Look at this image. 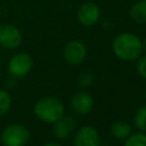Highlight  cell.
I'll return each mask as SVG.
<instances>
[{"mask_svg": "<svg viewBox=\"0 0 146 146\" xmlns=\"http://www.w3.org/2000/svg\"><path fill=\"white\" fill-rule=\"evenodd\" d=\"M112 50L120 60H137L144 51L143 41L135 33L122 32L114 38L112 42Z\"/></svg>", "mask_w": 146, "mask_h": 146, "instance_id": "1", "label": "cell"}, {"mask_svg": "<svg viewBox=\"0 0 146 146\" xmlns=\"http://www.w3.org/2000/svg\"><path fill=\"white\" fill-rule=\"evenodd\" d=\"M33 112L40 121L52 124L64 115V105L58 98L47 96L35 102Z\"/></svg>", "mask_w": 146, "mask_h": 146, "instance_id": "2", "label": "cell"}, {"mask_svg": "<svg viewBox=\"0 0 146 146\" xmlns=\"http://www.w3.org/2000/svg\"><path fill=\"white\" fill-rule=\"evenodd\" d=\"M30 130L21 123L8 124L0 135V144L3 146H26L30 141Z\"/></svg>", "mask_w": 146, "mask_h": 146, "instance_id": "3", "label": "cell"}, {"mask_svg": "<svg viewBox=\"0 0 146 146\" xmlns=\"http://www.w3.org/2000/svg\"><path fill=\"white\" fill-rule=\"evenodd\" d=\"M33 67V59L26 52H17L10 57L7 64V71L11 78L19 79L26 76Z\"/></svg>", "mask_w": 146, "mask_h": 146, "instance_id": "4", "label": "cell"}, {"mask_svg": "<svg viewBox=\"0 0 146 146\" xmlns=\"http://www.w3.org/2000/svg\"><path fill=\"white\" fill-rule=\"evenodd\" d=\"M23 42V35L21 30L10 24L2 23L0 24V46L5 49L13 50L17 49Z\"/></svg>", "mask_w": 146, "mask_h": 146, "instance_id": "5", "label": "cell"}, {"mask_svg": "<svg viewBox=\"0 0 146 146\" xmlns=\"http://www.w3.org/2000/svg\"><path fill=\"white\" fill-rule=\"evenodd\" d=\"M100 17V8L94 1H87L79 6L76 10L78 22L86 27L94 26L98 23Z\"/></svg>", "mask_w": 146, "mask_h": 146, "instance_id": "6", "label": "cell"}, {"mask_svg": "<svg viewBox=\"0 0 146 146\" xmlns=\"http://www.w3.org/2000/svg\"><path fill=\"white\" fill-rule=\"evenodd\" d=\"M64 59L72 66H78L87 58V48L80 40H72L67 42L63 49Z\"/></svg>", "mask_w": 146, "mask_h": 146, "instance_id": "7", "label": "cell"}, {"mask_svg": "<svg viewBox=\"0 0 146 146\" xmlns=\"http://www.w3.org/2000/svg\"><path fill=\"white\" fill-rule=\"evenodd\" d=\"M73 146H100V136L92 125L81 127L73 139Z\"/></svg>", "mask_w": 146, "mask_h": 146, "instance_id": "8", "label": "cell"}, {"mask_svg": "<svg viewBox=\"0 0 146 146\" xmlns=\"http://www.w3.org/2000/svg\"><path fill=\"white\" fill-rule=\"evenodd\" d=\"M72 110L80 115H87L94 107V99L87 91H76L71 97Z\"/></svg>", "mask_w": 146, "mask_h": 146, "instance_id": "9", "label": "cell"}, {"mask_svg": "<svg viewBox=\"0 0 146 146\" xmlns=\"http://www.w3.org/2000/svg\"><path fill=\"white\" fill-rule=\"evenodd\" d=\"M52 132L57 139H66L73 132L75 128V121L72 116L63 115L58 121L52 123Z\"/></svg>", "mask_w": 146, "mask_h": 146, "instance_id": "10", "label": "cell"}, {"mask_svg": "<svg viewBox=\"0 0 146 146\" xmlns=\"http://www.w3.org/2000/svg\"><path fill=\"white\" fill-rule=\"evenodd\" d=\"M130 18L137 24H146V0H138L129 8Z\"/></svg>", "mask_w": 146, "mask_h": 146, "instance_id": "11", "label": "cell"}, {"mask_svg": "<svg viewBox=\"0 0 146 146\" xmlns=\"http://www.w3.org/2000/svg\"><path fill=\"white\" fill-rule=\"evenodd\" d=\"M132 132L131 125L125 121H116L111 125V135L115 139L124 140Z\"/></svg>", "mask_w": 146, "mask_h": 146, "instance_id": "12", "label": "cell"}, {"mask_svg": "<svg viewBox=\"0 0 146 146\" xmlns=\"http://www.w3.org/2000/svg\"><path fill=\"white\" fill-rule=\"evenodd\" d=\"M124 146H146V133L143 131L131 132L124 139Z\"/></svg>", "mask_w": 146, "mask_h": 146, "instance_id": "13", "label": "cell"}, {"mask_svg": "<svg viewBox=\"0 0 146 146\" xmlns=\"http://www.w3.org/2000/svg\"><path fill=\"white\" fill-rule=\"evenodd\" d=\"M135 127L143 132H146V105L139 107L133 117Z\"/></svg>", "mask_w": 146, "mask_h": 146, "instance_id": "14", "label": "cell"}, {"mask_svg": "<svg viewBox=\"0 0 146 146\" xmlns=\"http://www.w3.org/2000/svg\"><path fill=\"white\" fill-rule=\"evenodd\" d=\"M10 106H11L10 94L5 89H0V117L7 114Z\"/></svg>", "mask_w": 146, "mask_h": 146, "instance_id": "15", "label": "cell"}, {"mask_svg": "<svg viewBox=\"0 0 146 146\" xmlns=\"http://www.w3.org/2000/svg\"><path fill=\"white\" fill-rule=\"evenodd\" d=\"M94 82V74L90 71H86L83 72L80 76H79V84L82 88H88Z\"/></svg>", "mask_w": 146, "mask_h": 146, "instance_id": "16", "label": "cell"}, {"mask_svg": "<svg viewBox=\"0 0 146 146\" xmlns=\"http://www.w3.org/2000/svg\"><path fill=\"white\" fill-rule=\"evenodd\" d=\"M136 70H137L138 75L146 80V55H141L137 59Z\"/></svg>", "mask_w": 146, "mask_h": 146, "instance_id": "17", "label": "cell"}, {"mask_svg": "<svg viewBox=\"0 0 146 146\" xmlns=\"http://www.w3.org/2000/svg\"><path fill=\"white\" fill-rule=\"evenodd\" d=\"M42 146H62V145H60V144H58V143L50 141V143H47V144H44V145H42Z\"/></svg>", "mask_w": 146, "mask_h": 146, "instance_id": "18", "label": "cell"}, {"mask_svg": "<svg viewBox=\"0 0 146 146\" xmlns=\"http://www.w3.org/2000/svg\"><path fill=\"white\" fill-rule=\"evenodd\" d=\"M145 99H146V88H145Z\"/></svg>", "mask_w": 146, "mask_h": 146, "instance_id": "19", "label": "cell"}, {"mask_svg": "<svg viewBox=\"0 0 146 146\" xmlns=\"http://www.w3.org/2000/svg\"><path fill=\"white\" fill-rule=\"evenodd\" d=\"M65 1H66V0H65Z\"/></svg>", "mask_w": 146, "mask_h": 146, "instance_id": "20", "label": "cell"}]
</instances>
